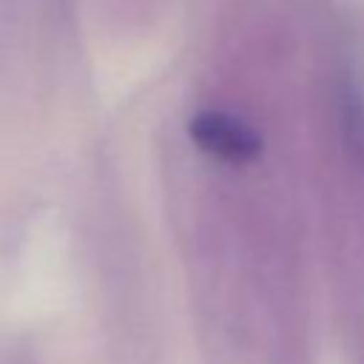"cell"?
Here are the masks:
<instances>
[{"instance_id":"1","label":"cell","mask_w":364,"mask_h":364,"mask_svg":"<svg viewBox=\"0 0 364 364\" xmlns=\"http://www.w3.org/2000/svg\"><path fill=\"white\" fill-rule=\"evenodd\" d=\"M188 136L202 154L230 165L253 162L262 154V136L256 134V128L216 108L196 111L188 119Z\"/></svg>"}]
</instances>
